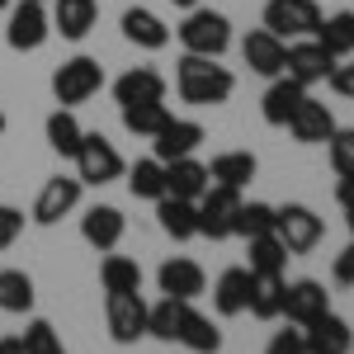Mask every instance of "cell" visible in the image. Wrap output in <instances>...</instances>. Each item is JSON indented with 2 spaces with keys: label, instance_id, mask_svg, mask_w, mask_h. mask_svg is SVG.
I'll list each match as a JSON object with an SVG mask.
<instances>
[{
  "label": "cell",
  "instance_id": "obj_1",
  "mask_svg": "<svg viewBox=\"0 0 354 354\" xmlns=\"http://www.w3.org/2000/svg\"><path fill=\"white\" fill-rule=\"evenodd\" d=\"M175 90H180L185 104H222V100H232L236 76L227 66H218V57L185 53L180 57V71H175Z\"/></svg>",
  "mask_w": 354,
  "mask_h": 354
},
{
  "label": "cell",
  "instance_id": "obj_2",
  "mask_svg": "<svg viewBox=\"0 0 354 354\" xmlns=\"http://www.w3.org/2000/svg\"><path fill=\"white\" fill-rule=\"evenodd\" d=\"M175 33H180V43H185V53H194V57H222L232 48V19L218 15V10H198V5H194Z\"/></svg>",
  "mask_w": 354,
  "mask_h": 354
},
{
  "label": "cell",
  "instance_id": "obj_3",
  "mask_svg": "<svg viewBox=\"0 0 354 354\" xmlns=\"http://www.w3.org/2000/svg\"><path fill=\"white\" fill-rule=\"evenodd\" d=\"M100 90H104V66L95 57H71L53 71V95L62 109H76L85 100H95Z\"/></svg>",
  "mask_w": 354,
  "mask_h": 354
},
{
  "label": "cell",
  "instance_id": "obj_4",
  "mask_svg": "<svg viewBox=\"0 0 354 354\" xmlns=\"http://www.w3.org/2000/svg\"><path fill=\"white\" fill-rule=\"evenodd\" d=\"M274 236L288 245V255H307V250L322 245L326 222L317 218V208H307V203H283V208H274Z\"/></svg>",
  "mask_w": 354,
  "mask_h": 354
},
{
  "label": "cell",
  "instance_id": "obj_5",
  "mask_svg": "<svg viewBox=\"0 0 354 354\" xmlns=\"http://www.w3.org/2000/svg\"><path fill=\"white\" fill-rule=\"evenodd\" d=\"M198 236L208 241H227L236 236V208H241V189H227V185H208L198 194Z\"/></svg>",
  "mask_w": 354,
  "mask_h": 354
},
{
  "label": "cell",
  "instance_id": "obj_6",
  "mask_svg": "<svg viewBox=\"0 0 354 354\" xmlns=\"http://www.w3.org/2000/svg\"><path fill=\"white\" fill-rule=\"evenodd\" d=\"M128 165L118 156V147H113L104 133H85L81 137V151H76V175H81V185H113L118 175H123Z\"/></svg>",
  "mask_w": 354,
  "mask_h": 354
},
{
  "label": "cell",
  "instance_id": "obj_7",
  "mask_svg": "<svg viewBox=\"0 0 354 354\" xmlns=\"http://www.w3.org/2000/svg\"><path fill=\"white\" fill-rule=\"evenodd\" d=\"M147 312L151 302L142 293H104V322H109L113 345H137L147 335Z\"/></svg>",
  "mask_w": 354,
  "mask_h": 354
},
{
  "label": "cell",
  "instance_id": "obj_8",
  "mask_svg": "<svg viewBox=\"0 0 354 354\" xmlns=\"http://www.w3.org/2000/svg\"><path fill=\"white\" fill-rule=\"evenodd\" d=\"M48 33H53V15H48V5H38V0H19V5H10L5 43H10L15 53H38V48L48 43Z\"/></svg>",
  "mask_w": 354,
  "mask_h": 354
},
{
  "label": "cell",
  "instance_id": "obj_9",
  "mask_svg": "<svg viewBox=\"0 0 354 354\" xmlns=\"http://www.w3.org/2000/svg\"><path fill=\"white\" fill-rule=\"evenodd\" d=\"M330 71H335V57L322 48V38H317V33H312V38H293V43H288L283 76H293L302 90H312V85L330 81Z\"/></svg>",
  "mask_w": 354,
  "mask_h": 354
},
{
  "label": "cell",
  "instance_id": "obj_10",
  "mask_svg": "<svg viewBox=\"0 0 354 354\" xmlns=\"http://www.w3.org/2000/svg\"><path fill=\"white\" fill-rule=\"evenodd\" d=\"M317 24H322V5H317V0H270V5H265V28L279 33L283 43L312 38Z\"/></svg>",
  "mask_w": 354,
  "mask_h": 354
},
{
  "label": "cell",
  "instance_id": "obj_11",
  "mask_svg": "<svg viewBox=\"0 0 354 354\" xmlns=\"http://www.w3.org/2000/svg\"><path fill=\"white\" fill-rule=\"evenodd\" d=\"M81 175H53L43 189H38V198H33V222L38 227H57L62 218H71L76 208H81Z\"/></svg>",
  "mask_w": 354,
  "mask_h": 354
},
{
  "label": "cell",
  "instance_id": "obj_12",
  "mask_svg": "<svg viewBox=\"0 0 354 354\" xmlns=\"http://www.w3.org/2000/svg\"><path fill=\"white\" fill-rule=\"evenodd\" d=\"M326 312H330L326 283H317V279L283 283V312H279V317H288L293 326H312V322H317V317H326Z\"/></svg>",
  "mask_w": 354,
  "mask_h": 354
},
{
  "label": "cell",
  "instance_id": "obj_13",
  "mask_svg": "<svg viewBox=\"0 0 354 354\" xmlns=\"http://www.w3.org/2000/svg\"><path fill=\"white\" fill-rule=\"evenodd\" d=\"M241 57L245 66L255 71V76H283V57H288V43L279 38V33H270V28H250L241 38Z\"/></svg>",
  "mask_w": 354,
  "mask_h": 354
},
{
  "label": "cell",
  "instance_id": "obj_14",
  "mask_svg": "<svg viewBox=\"0 0 354 354\" xmlns=\"http://www.w3.org/2000/svg\"><path fill=\"white\" fill-rule=\"evenodd\" d=\"M156 283H161L165 298H180V302H194L203 298V288H208V274L198 260H185V255H175V260H165L161 270H156Z\"/></svg>",
  "mask_w": 354,
  "mask_h": 354
},
{
  "label": "cell",
  "instance_id": "obj_15",
  "mask_svg": "<svg viewBox=\"0 0 354 354\" xmlns=\"http://www.w3.org/2000/svg\"><path fill=\"white\" fill-rule=\"evenodd\" d=\"M198 142H203V123L170 113L165 128L151 137V156H156V161H180V156H194V151H198Z\"/></svg>",
  "mask_w": 354,
  "mask_h": 354
},
{
  "label": "cell",
  "instance_id": "obj_16",
  "mask_svg": "<svg viewBox=\"0 0 354 354\" xmlns=\"http://www.w3.org/2000/svg\"><path fill=\"white\" fill-rule=\"evenodd\" d=\"M123 232H128V222H123V213H118L113 203H95V208H85V218H81L85 245H95V250L109 255V250H118Z\"/></svg>",
  "mask_w": 354,
  "mask_h": 354
},
{
  "label": "cell",
  "instance_id": "obj_17",
  "mask_svg": "<svg viewBox=\"0 0 354 354\" xmlns=\"http://www.w3.org/2000/svg\"><path fill=\"white\" fill-rule=\"evenodd\" d=\"M123 38L137 43V48H147V53H161L170 48V24H165L156 10H147V5H133V10H123Z\"/></svg>",
  "mask_w": 354,
  "mask_h": 354
},
{
  "label": "cell",
  "instance_id": "obj_18",
  "mask_svg": "<svg viewBox=\"0 0 354 354\" xmlns=\"http://www.w3.org/2000/svg\"><path fill=\"white\" fill-rule=\"evenodd\" d=\"M302 340H307V354H354V330L345 317H317L312 326H302Z\"/></svg>",
  "mask_w": 354,
  "mask_h": 354
},
{
  "label": "cell",
  "instance_id": "obj_19",
  "mask_svg": "<svg viewBox=\"0 0 354 354\" xmlns=\"http://www.w3.org/2000/svg\"><path fill=\"white\" fill-rule=\"evenodd\" d=\"M288 133H293V142H302V147H317V142H330V133H335V118H330V109L322 104V100H302L298 113L288 118Z\"/></svg>",
  "mask_w": 354,
  "mask_h": 354
},
{
  "label": "cell",
  "instance_id": "obj_20",
  "mask_svg": "<svg viewBox=\"0 0 354 354\" xmlns=\"http://www.w3.org/2000/svg\"><path fill=\"white\" fill-rule=\"evenodd\" d=\"M113 100H118V109H123V104L165 100V76L156 66H133V71H123V76L113 81Z\"/></svg>",
  "mask_w": 354,
  "mask_h": 354
},
{
  "label": "cell",
  "instance_id": "obj_21",
  "mask_svg": "<svg viewBox=\"0 0 354 354\" xmlns=\"http://www.w3.org/2000/svg\"><path fill=\"white\" fill-rule=\"evenodd\" d=\"M250 279H255V274L245 270V265H232V270L218 274V283H213V307H218V317H241L245 307H250Z\"/></svg>",
  "mask_w": 354,
  "mask_h": 354
},
{
  "label": "cell",
  "instance_id": "obj_22",
  "mask_svg": "<svg viewBox=\"0 0 354 354\" xmlns=\"http://www.w3.org/2000/svg\"><path fill=\"white\" fill-rule=\"evenodd\" d=\"M302 100H307V90L293 76H274V85L265 90V100H260V113H265L270 128H288V118L298 113Z\"/></svg>",
  "mask_w": 354,
  "mask_h": 354
},
{
  "label": "cell",
  "instance_id": "obj_23",
  "mask_svg": "<svg viewBox=\"0 0 354 354\" xmlns=\"http://www.w3.org/2000/svg\"><path fill=\"white\" fill-rule=\"evenodd\" d=\"M48 15H53V33L81 43L85 33L95 28V19H100V5H95V0H53Z\"/></svg>",
  "mask_w": 354,
  "mask_h": 354
},
{
  "label": "cell",
  "instance_id": "obj_24",
  "mask_svg": "<svg viewBox=\"0 0 354 354\" xmlns=\"http://www.w3.org/2000/svg\"><path fill=\"white\" fill-rule=\"evenodd\" d=\"M208 185H213V175H208V165H203V161H194V156L165 161V194L198 203V194L208 189Z\"/></svg>",
  "mask_w": 354,
  "mask_h": 354
},
{
  "label": "cell",
  "instance_id": "obj_25",
  "mask_svg": "<svg viewBox=\"0 0 354 354\" xmlns=\"http://www.w3.org/2000/svg\"><path fill=\"white\" fill-rule=\"evenodd\" d=\"M156 222H161L165 236H175V241L198 236V208H194L189 198H175V194L156 198Z\"/></svg>",
  "mask_w": 354,
  "mask_h": 354
},
{
  "label": "cell",
  "instance_id": "obj_26",
  "mask_svg": "<svg viewBox=\"0 0 354 354\" xmlns=\"http://www.w3.org/2000/svg\"><path fill=\"white\" fill-rule=\"evenodd\" d=\"M255 170H260V161H255L250 151H218L213 165H208L213 185H227V189H245V185L255 180Z\"/></svg>",
  "mask_w": 354,
  "mask_h": 354
},
{
  "label": "cell",
  "instance_id": "obj_27",
  "mask_svg": "<svg viewBox=\"0 0 354 354\" xmlns=\"http://www.w3.org/2000/svg\"><path fill=\"white\" fill-rule=\"evenodd\" d=\"M180 345L194 354H218L222 350V330L213 326V317L194 312V302L185 307V322H180Z\"/></svg>",
  "mask_w": 354,
  "mask_h": 354
},
{
  "label": "cell",
  "instance_id": "obj_28",
  "mask_svg": "<svg viewBox=\"0 0 354 354\" xmlns=\"http://www.w3.org/2000/svg\"><path fill=\"white\" fill-rule=\"evenodd\" d=\"M317 38L335 62L340 57H354V10H335V15H322L317 24Z\"/></svg>",
  "mask_w": 354,
  "mask_h": 354
},
{
  "label": "cell",
  "instance_id": "obj_29",
  "mask_svg": "<svg viewBox=\"0 0 354 354\" xmlns=\"http://www.w3.org/2000/svg\"><path fill=\"white\" fill-rule=\"evenodd\" d=\"M245 312L260 317V322H274L283 312V274H255L250 279V307Z\"/></svg>",
  "mask_w": 354,
  "mask_h": 354
},
{
  "label": "cell",
  "instance_id": "obj_30",
  "mask_svg": "<svg viewBox=\"0 0 354 354\" xmlns=\"http://www.w3.org/2000/svg\"><path fill=\"white\" fill-rule=\"evenodd\" d=\"M33 302H38V293L24 270H0V312L24 317V312H33Z\"/></svg>",
  "mask_w": 354,
  "mask_h": 354
},
{
  "label": "cell",
  "instance_id": "obj_31",
  "mask_svg": "<svg viewBox=\"0 0 354 354\" xmlns=\"http://www.w3.org/2000/svg\"><path fill=\"white\" fill-rule=\"evenodd\" d=\"M81 137H85V128L76 123V113H71V109L48 113V147H53L57 156L76 161V151H81Z\"/></svg>",
  "mask_w": 354,
  "mask_h": 354
},
{
  "label": "cell",
  "instance_id": "obj_32",
  "mask_svg": "<svg viewBox=\"0 0 354 354\" xmlns=\"http://www.w3.org/2000/svg\"><path fill=\"white\" fill-rule=\"evenodd\" d=\"M100 283H104V293H142V265L128 255H104Z\"/></svg>",
  "mask_w": 354,
  "mask_h": 354
},
{
  "label": "cell",
  "instance_id": "obj_33",
  "mask_svg": "<svg viewBox=\"0 0 354 354\" xmlns=\"http://www.w3.org/2000/svg\"><path fill=\"white\" fill-rule=\"evenodd\" d=\"M185 307H189V302H180V298L151 302V312H147V335H156V340H165V345H175V340H180V322H185Z\"/></svg>",
  "mask_w": 354,
  "mask_h": 354
},
{
  "label": "cell",
  "instance_id": "obj_34",
  "mask_svg": "<svg viewBox=\"0 0 354 354\" xmlns=\"http://www.w3.org/2000/svg\"><path fill=\"white\" fill-rule=\"evenodd\" d=\"M170 118V104L165 100H147V104H123V128L133 137H156Z\"/></svg>",
  "mask_w": 354,
  "mask_h": 354
},
{
  "label": "cell",
  "instance_id": "obj_35",
  "mask_svg": "<svg viewBox=\"0 0 354 354\" xmlns=\"http://www.w3.org/2000/svg\"><path fill=\"white\" fill-rule=\"evenodd\" d=\"M250 265H245V270L250 274H283V265H288V245L279 241V236H250Z\"/></svg>",
  "mask_w": 354,
  "mask_h": 354
},
{
  "label": "cell",
  "instance_id": "obj_36",
  "mask_svg": "<svg viewBox=\"0 0 354 354\" xmlns=\"http://www.w3.org/2000/svg\"><path fill=\"white\" fill-rule=\"evenodd\" d=\"M128 189H133V198H165V161H156V156H147V161H137L133 170H128Z\"/></svg>",
  "mask_w": 354,
  "mask_h": 354
},
{
  "label": "cell",
  "instance_id": "obj_37",
  "mask_svg": "<svg viewBox=\"0 0 354 354\" xmlns=\"http://www.w3.org/2000/svg\"><path fill=\"white\" fill-rule=\"evenodd\" d=\"M19 345H24V354H66V345H62L57 326H53V322H43V317H33V322L24 326Z\"/></svg>",
  "mask_w": 354,
  "mask_h": 354
},
{
  "label": "cell",
  "instance_id": "obj_38",
  "mask_svg": "<svg viewBox=\"0 0 354 354\" xmlns=\"http://www.w3.org/2000/svg\"><path fill=\"white\" fill-rule=\"evenodd\" d=\"M274 232V208L270 203H245L241 198V208H236V236H270Z\"/></svg>",
  "mask_w": 354,
  "mask_h": 354
},
{
  "label": "cell",
  "instance_id": "obj_39",
  "mask_svg": "<svg viewBox=\"0 0 354 354\" xmlns=\"http://www.w3.org/2000/svg\"><path fill=\"white\" fill-rule=\"evenodd\" d=\"M326 147H330V165H335V175L350 180V175H354V128H335Z\"/></svg>",
  "mask_w": 354,
  "mask_h": 354
},
{
  "label": "cell",
  "instance_id": "obj_40",
  "mask_svg": "<svg viewBox=\"0 0 354 354\" xmlns=\"http://www.w3.org/2000/svg\"><path fill=\"white\" fill-rule=\"evenodd\" d=\"M19 236H24V213L10 208V203H0V250H10Z\"/></svg>",
  "mask_w": 354,
  "mask_h": 354
},
{
  "label": "cell",
  "instance_id": "obj_41",
  "mask_svg": "<svg viewBox=\"0 0 354 354\" xmlns=\"http://www.w3.org/2000/svg\"><path fill=\"white\" fill-rule=\"evenodd\" d=\"M326 85L340 95V100H354V57H340V62H335V71H330Z\"/></svg>",
  "mask_w": 354,
  "mask_h": 354
},
{
  "label": "cell",
  "instance_id": "obj_42",
  "mask_svg": "<svg viewBox=\"0 0 354 354\" xmlns=\"http://www.w3.org/2000/svg\"><path fill=\"white\" fill-rule=\"evenodd\" d=\"M330 279L340 283V288H354V241L335 255V265H330Z\"/></svg>",
  "mask_w": 354,
  "mask_h": 354
},
{
  "label": "cell",
  "instance_id": "obj_43",
  "mask_svg": "<svg viewBox=\"0 0 354 354\" xmlns=\"http://www.w3.org/2000/svg\"><path fill=\"white\" fill-rule=\"evenodd\" d=\"M265 354H307V340H302V330H279Z\"/></svg>",
  "mask_w": 354,
  "mask_h": 354
},
{
  "label": "cell",
  "instance_id": "obj_44",
  "mask_svg": "<svg viewBox=\"0 0 354 354\" xmlns=\"http://www.w3.org/2000/svg\"><path fill=\"white\" fill-rule=\"evenodd\" d=\"M335 198H340V208H354V175L335 185Z\"/></svg>",
  "mask_w": 354,
  "mask_h": 354
},
{
  "label": "cell",
  "instance_id": "obj_45",
  "mask_svg": "<svg viewBox=\"0 0 354 354\" xmlns=\"http://www.w3.org/2000/svg\"><path fill=\"white\" fill-rule=\"evenodd\" d=\"M0 354H24V345H19V335H5V340H0Z\"/></svg>",
  "mask_w": 354,
  "mask_h": 354
},
{
  "label": "cell",
  "instance_id": "obj_46",
  "mask_svg": "<svg viewBox=\"0 0 354 354\" xmlns=\"http://www.w3.org/2000/svg\"><path fill=\"white\" fill-rule=\"evenodd\" d=\"M170 5H175V10H194L198 0H170Z\"/></svg>",
  "mask_w": 354,
  "mask_h": 354
},
{
  "label": "cell",
  "instance_id": "obj_47",
  "mask_svg": "<svg viewBox=\"0 0 354 354\" xmlns=\"http://www.w3.org/2000/svg\"><path fill=\"white\" fill-rule=\"evenodd\" d=\"M345 222H350V232H354V208H345Z\"/></svg>",
  "mask_w": 354,
  "mask_h": 354
},
{
  "label": "cell",
  "instance_id": "obj_48",
  "mask_svg": "<svg viewBox=\"0 0 354 354\" xmlns=\"http://www.w3.org/2000/svg\"><path fill=\"white\" fill-rule=\"evenodd\" d=\"M10 5H15V0H0V10H10Z\"/></svg>",
  "mask_w": 354,
  "mask_h": 354
},
{
  "label": "cell",
  "instance_id": "obj_49",
  "mask_svg": "<svg viewBox=\"0 0 354 354\" xmlns=\"http://www.w3.org/2000/svg\"><path fill=\"white\" fill-rule=\"evenodd\" d=\"M0 133H5V109H0Z\"/></svg>",
  "mask_w": 354,
  "mask_h": 354
},
{
  "label": "cell",
  "instance_id": "obj_50",
  "mask_svg": "<svg viewBox=\"0 0 354 354\" xmlns=\"http://www.w3.org/2000/svg\"><path fill=\"white\" fill-rule=\"evenodd\" d=\"M38 5H48V0H38Z\"/></svg>",
  "mask_w": 354,
  "mask_h": 354
}]
</instances>
